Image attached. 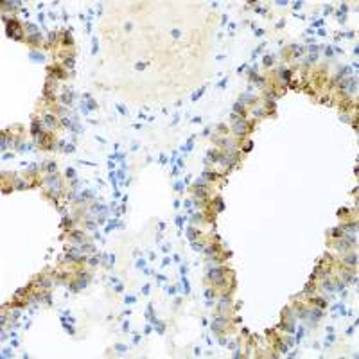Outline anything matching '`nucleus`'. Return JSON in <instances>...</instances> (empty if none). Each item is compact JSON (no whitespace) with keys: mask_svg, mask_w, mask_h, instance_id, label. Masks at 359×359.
<instances>
[{"mask_svg":"<svg viewBox=\"0 0 359 359\" xmlns=\"http://www.w3.org/2000/svg\"><path fill=\"white\" fill-rule=\"evenodd\" d=\"M45 122H47V126H54L56 119H54V117H45Z\"/></svg>","mask_w":359,"mask_h":359,"instance_id":"obj_3","label":"nucleus"},{"mask_svg":"<svg viewBox=\"0 0 359 359\" xmlns=\"http://www.w3.org/2000/svg\"><path fill=\"white\" fill-rule=\"evenodd\" d=\"M234 129H235V133H244V131H246V126H244V120H239V122H235V126H234Z\"/></svg>","mask_w":359,"mask_h":359,"instance_id":"obj_2","label":"nucleus"},{"mask_svg":"<svg viewBox=\"0 0 359 359\" xmlns=\"http://www.w3.org/2000/svg\"><path fill=\"white\" fill-rule=\"evenodd\" d=\"M208 277H210V280H212V282H215V284H221V282H224V275H223V269H214V271L208 273Z\"/></svg>","mask_w":359,"mask_h":359,"instance_id":"obj_1","label":"nucleus"}]
</instances>
